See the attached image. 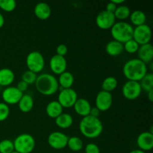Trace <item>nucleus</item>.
<instances>
[{
	"label": "nucleus",
	"instance_id": "f3484780",
	"mask_svg": "<svg viewBox=\"0 0 153 153\" xmlns=\"http://www.w3.org/2000/svg\"><path fill=\"white\" fill-rule=\"evenodd\" d=\"M91 105L88 100L84 98H80L76 100V103L73 105V108L76 113L79 116L85 117L90 115L91 110Z\"/></svg>",
	"mask_w": 153,
	"mask_h": 153
},
{
	"label": "nucleus",
	"instance_id": "4be33fe9",
	"mask_svg": "<svg viewBox=\"0 0 153 153\" xmlns=\"http://www.w3.org/2000/svg\"><path fill=\"white\" fill-rule=\"evenodd\" d=\"M17 105L20 111L28 113L31 111L34 107V99L29 94H23Z\"/></svg>",
	"mask_w": 153,
	"mask_h": 153
},
{
	"label": "nucleus",
	"instance_id": "9b49d317",
	"mask_svg": "<svg viewBox=\"0 0 153 153\" xmlns=\"http://www.w3.org/2000/svg\"><path fill=\"white\" fill-rule=\"evenodd\" d=\"M113 104V97L111 93L100 91L97 94L95 100L96 108L100 111H107L111 108Z\"/></svg>",
	"mask_w": 153,
	"mask_h": 153
},
{
	"label": "nucleus",
	"instance_id": "a878e982",
	"mask_svg": "<svg viewBox=\"0 0 153 153\" xmlns=\"http://www.w3.org/2000/svg\"><path fill=\"white\" fill-rule=\"evenodd\" d=\"M131 14V10L129 7L126 4H120L117 6L116 10L114 13L116 19H119L120 21H124L129 17Z\"/></svg>",
	"mask_w": 153,
	"mask_h": 153
},
{
	"label": "nucleus",
	"instance_id": "5701e85b",
	"mask_svg": "<svg viewBox=\"0 0 153 153\" xmlns=\"http://www.w3.org/2000/svg\"><path fill=\"white\" fill-rule=\"evenodd\" d=\"M58 82L59 87H61V89L72 88V86L74 83V76L70 72L66 70L65 72L59 75Z\"/></svg>",
	"mask_w": 153,
	"mask_h": 153
},
{
	"label": "nucleus",
	"instance_id": "c03bdc74",
	"mask_svg": "<svg viewBox=\"0 0 153 153\" xmlns=\"http://www.w3.org/2000/svg\"><path fill=\"white\" fill-rule=\"evenodd\" d=\"M11 153H19V152H16V151H13V152H11Z\"/></svg>",
	"mask_w": 153,
	"mask_h": 153
},
{
	"label": "nucleus",
	"instance_id": "4468645a",
	"mask_svg": "<svg viewBox=\"0 0 153 153\" xmlns=\"http://www.w3.org/2000/svg\"><path fill=\"white\" fill-rule=\"evenodd\" d=\"M67 62L65 57L54 55L49 60V67L54 74L61 75L66 71Z\"/></svg>",
	"mask_w": 153,
	"mask_h": 153
},
{
	"label": "nucleus",
	"instance_id": "72a5a7b5",
	"mask_svg": "<svg viewBox=\"0 0 153 153\" xmlns=\"http://www.w3.org/2000/svg\"><path fill=\"white\" fill-rule=\"evenodd\" d=\"M10 115V108L4 102H0V122L4 121Z\"/></svg>",
	"mask_w": 153,
	"mask_h": 153
},
{
	"label": "nucleus",
	"instance_id": "bb28decb",
	"mask_svg": "<svg viewBox=\"0 0 153 153\" xmlns=\"http://www.w3.org/2000/svg\"><path fill=\"white\" fill-rule=\"evenodd\" d=\"M117 79L114 76H108L103 80L102 83V91L111 93L117 87Z\"/></svg>",
	"mask_w": 153,
	"mask_h": 153
},
{
	"label": "nucleus",
	"instance_id": "9d476101",
	"mask_svg": "<svg viewBox=\"0 0 153 153\" xmlns=\"http://www.w3.org/2000/svg\"><path fill=\"white\" fill-rule=\"evenodd\" d=\"M69 137L61 131H53L48 136V144L54 149H63L67 146Z\"/></svg>",
	"mask_w": 153,
	"mask_h": 153
},
{
	"label": "nucleus",
	"instance_id": "c85d7f7f",
	"mask_svg": "<svg viewBox=\"0 0 153 153\" xmlns=\"http://www.w3.org/2000/svg\"><path fill=\"white\" fill-rule=\"evenodd\" d=\"M142 91L146 93L153 90V74L152 73H147L144 77L139 82Z\"/></svg>",
	"mask_w": 153,
	"mask_h": 153
},
{
	"label": "nucleus",
	"instance_id": "f704fd0d",
	"mask_svg": "<svg viewBox=\"0 0 153 153\" xmlns=\"http://www.w3.org/2000/svg\"><path fill=\"white\" fill-rule=\"evenodd\" d=\"M85 153H100V147L98 145L94 143H90L85 146Z\"/></svg>",
	"mask_w": 153,
	"mask_h": 153
},
{
	"label": "nucleus",
	"instance_id": "6ab92c4d",
	"mask_svg": "<svg viewBox=\"0 0 153 153\" xmlns=\"http://www.w3.org/2000/svg\"><path fill=\"white\" fill-rule=\"evenodd\" d=\"M64 108L57 100L49 102L46 107V113L50 118L55 119L63 113Z\"/></svg>",
	"mask_w": 153,
	"mask_h": 153
},
{
	"label": "nucleus",
	"instance_id": "1a4fd4ad",
	"mask_svg": "<svg viewBox=\"0 0 153 153\" xmlns=\"http://www.w3.org/2000/svg\"><path fill=\"white\" fill-rule=\"evenodd\" d=\"M141 88L138 82L127 80L123 85V96L128 100H134L138 98L141 94Z\"/></svg>",
	"mask_w": 153,
	"mask_h": 153
},
{
	"label": "nucleus",
	"instance_id": "c756f323",
	"mask_svg": "<svg viewBox=\"0 0 153 153\" xmlns=\"http://www.w3.org/2000/svg\"><path fill=\"white\" fill-rule=\"evenodd\" d=\"M14 151L13 142L8 139L0 141V153H11Z\"/></svg>",
	"mask_w": 153,
	"mask_h": 153
},
{
	"label": "nucleus",
	"instance_id": "e433bc0d",
	"mask_svg": "<svg viewBox=\"0 0 153 153\" xmlns=\"http://www.w3.org/2000/svg\"><path fill=\"white\" fill-rule=\"evenodd\" d=\"M28 86H29V85H28V84H26L25 82H23V81L21 80L18 82L17 85H16V88H17L19 91H21L22 93H24L25 91H27Z\"/></svg>",
	"mask_w": 153,
	"mask_h": 153
},
{
	"label": "nucleus",
	"instance_id": "ddd939ff",
	"mask_svg": "<svg viewBox=\"0 0 153 153\" xmlns=\"http://www.w3.org/2000/svg\"><path fill=\"white\" fill-rule=\"evenodd\" d=\"M115 22L116 18L114 13H109L105 10L100 11L96 17V24L99 28L103 30L111 29Z\"/></svg>",
	"mask_w": 153,
	"mask_h": 153
},
{
	"label": "nucleus",
	"instance_id": "412c9836",
	"mask_svg": "<svg viewBox=\"0 0 153 153\" xmlns=\"http://www.w3.org/2000/svg\"><path fill=\"white\" fill-rule=\"evenodd\" d=\"M15 79L13 70L9 68L0 69V85L2 87L10 86Z\"/></svg>",
	"mask_w": 153,
	"mask_h": 153
},
{
	"label": "nucleus",
	"instance_id": "58836bf2",
	"mask_svg": "<svg viewBox=\"0 0 153 153\" xmlns=\"http://www.w3.org/2000/svg\"><path fill=\"white\" fill-rule=\"evenodd\" d=\"M100 114V111L99 109H97V108H91V112H90V115L92 117H98Z\"/></svg>",
	"mask_w": 153,
	"mask_h": 153
},
{
	"label": "nucleus",
	"instance_id": "f8f14e48",
	"mask_svg": "<svg viewBox=\"0 0 153 153\" xmlns=\"http://www.w3.org/2000/svg\"><path fill=\"white\" fill-rule=\"evenodd\" d=\"M22 95L23 93L19 91L16 87L9 86L3 90L1 97L4 102L8 105L18 104Z\"/></svg>",
	"mask_w": 153,
	"mask_h": 153
},
{
	"label": "nucleus",
	"instance_id": "423d86ee",
	"mask_svg": "<svg viewBox=\"0 0 153 153\" xmlns=\"http://www.w3.org/2000/svg\"><path fill=\"white\" fill-rule=\"evenodd\" d=\"M25 63L28 70L37 74L44 68L45 59L41 52L38 51H33L28 54Z\"/></svg>",
	"mask_w": 153,
	"mask_h": 153
},
{
	"label": "nucleus",
	"instance_id": "4c0bfd02",
	"mask_svg": "<svg viewBox=\"0 0 153 153\" xmlns=\"http://www.w3.org/2000/svg\"><path fill=\"white\" fill-rule=\"evenodd\" d=\"M117 7V5H116L114 3H113L111 1L106 4L105 10H107V11L109 12V13H114L115 12V10H116Z\"/></svg>",
	"mask_w": 153,
	"mask_h": 153
},
{
	"label": "nucleus",
	"instance_id": "393cba45",
	"mask_svg": "<svg viewBox=\"0 0 153 153\" xmlns=\"http://www.w3.org/2000/svg\"><path fill=\"white\" fill-rule=\"evenodd\" d=\"M129 18L131 23V25H134L135 27L143 25V24H146V14L141 10H135L134 11L131 12Z\"/></svg>",
	"mask_w": 153,
	"mask_h": 153
},
{
	"label": "nucleus",
	"instance_id": "79ce46f5",
	"mask_svg": "<svg viewBox=\"0 0 153 153\" xmlns=\"http://www.w3.org/2000/svg\"><path fill=\"white\" fill-rule=\"evenodd\" d=\"M112 2L113 3H114L115 4H116V5H117V6H119V5H120V4H123L124 3V0H112Z\"/></svg>",
	"mask_w": 153,
	"mask_h": 153
},
{
	"label": "nucleus",
	"instance_id": "a19ab883",
	"mask_svg": "<svg viewBox=\"0 0 153 153\" xmlns=\"http://www.w3.org/2000/svg\"><path fill=\"white\" fill-rule=\"evenodd\" d=\"M147 97L149 101L153 102V90L147 92Z\"/></svg>",
	"mask_w": 153,
	"mask_h": 153
},
{
	"label": "nucleus",
	"instance_id": "f257e3e1",
	"mask_svg": "<svg viewBox=\"0 0 153 153\" xmlns=\"http://www.w3.org/2000/svg\"><path fill=\"white\" fill-rule=\"evenodd\" d=\"M79 128L84 137L94 139L101 135L103 131V125L100 118L88 115L81 120Z\"/></svg>",
	"mask_w": 153,
	"mask_h": 153
},
{
	"label": "nucleus",
	"instance_id": "473e14b6",
	"mask_svg": "<svg viewBox=\"0 0 153 153\" xmlns=\"http://www.w3.org/2000/svg\"><path fill=\"white\" fill-rule=\"evenodd\" d=\"M16 2L14 0H0V8L6 12H11L15 10Z\"/></svg>",
	"mask_w": 153,
	"mask_h": 153
},
{
	"label": "nucleus",
	"instance_id": "2eb2a0df",
	"mask_svg": "<svg viewBox=\"0 0 153 153\" xmlns=\"http://www.w3.org/2000/svg\"><path fill=\"white\" fill-rule=\"evenodd\" d=\"M137 145L139 149L146 152L153 147V134L149 131L141 132L137 137Z\"/></svg>",
	"mask_w": 153,
	"mask_h": 153
},
{
	"label": "nucleus",
	"instance_id": "c9c22d12",
	"mask_svg": "<svg viewBox=\"0 0 153 153\" xmlns=\"http://www.w3.org/2000/svg\"><path fill=\"white\" fill-rule=\"evenodd\" d=\"M68 48L65 44H60L56 48V55L64 57L67 54Z\"/></svg>",
	"mask_w": 153,
	"mask_h": 153
},
{
	"label": "nucleus",
	"instance_id": "37998d69",
	"mask_svg": "<svg viewBox=\"0 0 153 153\" xmlns=\"http://www.w3.org/2000/svg\"><path fill=\"white\" fill-rule=\"evenodd\" d=\"M128 153H146V152L138 149H134V150L131 151V152H129Z\"/></svg>",
	"mask_w": 153,
	"mask_h": 153
},
{
	"label": "nucleus",
	"instance_id": "cd10ccee",
	"mask_svg": "<svg viewBox=\"0 0 153 153\" xmlns=\"http://www.w3.org/2000/svg\"><path fill=\"white\" fill-rule=\"evenodd\" d=\"M67 146H68L69 149L73 152H79L84 146L83 140L79 137L72 136L68 138Z\"/></svg>",
	"mask_w": 153,
	"mask_h": 153
},
{
	"label": "nucleus",
	"instance_id": "7c9ffc66",
	"mask_svg": "<svg viewBox=\"0 0 153 153\" xmlns=\"http://www.w3.org/2000/svg\"><path fill=\"white\" fill-rule=\"evenodd\" d=\"M139 46H140V45L135 40H133V39H131V40H128L125 43H123L124 50L129 54L136 53L137 50H138Z\"/></svg>",
	"mask_w": 153,
	"mask_h": 153
},
{
	"label": "nucleus",
	"instance_id": "39448f33",
	"mask_svg": "<svg viewBox=\"0 0 153 153\" xmlns=\"http://www.w3.org/2000/svg\"><path fill=\"white\" fill-rule=\"evenodd\" d=\"M13 142L14 151L19 153H31L35 148V139L27 133L18 135Z\"/></svg>",
	"mask_w": 153,
	"mask_h": 153
},
{
	"label": "nucleus",
	"instance_id": "aec40b11",
	"mask_svg": "<svg viewBox=\"0 0 153 153\" xmlns=\"http://www.w3.org/2000/svg\"><path fill=\"white\" fill-rule=\"evenodd\" d=\"M105 51L110 56H119L124 51L123 44L117 40H110L105 46Z\"/></svg>",
	"mask_w": 153,
	"mask_h": 153
},
{
	"label": "nucleus",
	"instance_id": "2f4dec72",
	"mask_svg": "<svg viewBox=\"0 0 153 153\" xmlns=\"http://www.w3.org/2000/svg\"><path fill=\"white\" fill-rule=\"evenodd\" d=\"M37 76L36 73L27 70L25 72H23V73L22 74V78H21L22 79L21 80L25 82L28 85H31L35 83L36 80H37Z\"/></svg>",
	"mask_w": 153,
	"mask_h": 153
},
{
	"label": "nucleus",
	"instance_id": "b1692460",
	"mask_svg": "<svg viewBox=\"0 0 153 153\" xmlns=\"http://www.w3.org/2000/svg\"><path fill=\"white\" fill-rule=\"evenodd\" d=\"M55 123L58 127L62 129H67L72 126L73 123V118L70 114L64 113L55 119Z\"/></svg>",
	"mask_w": 153,
	"mask_h": 153
},
{
	"label": "nucleus",
	"instance_id": "7ed1b4c3",
	"mask_svg": "<svg viewBox=\"0 0 153 153\" xmlns=\"http://www.w3.org/2000/svg\"><path fill=\"white\" fill-rule=\"evenodd\" d=\"M35 88L40 94L44 96H52L59 89L58 79L50 73H42L37 76Z\"/></svg>",
	"mask_w": 153,
	"mask_h": 153
},
{
	"label": "nucleus",
	"instance_id": "dca6fc26",
	"mask_svg": "<svg viewBox=\"0 0 153 153\" xmlns=\"http://www.w3.org/2000/svg\"><path fill=\"white\" fill-rule=\"evenodd\" d=\"M138 59L143 61L147 65L149 63L152 62L153 59V46L150 43L141 45L139 46L137 52Z\"/></svg>",
	"mask_w": 153,
	"mask_h": 153
},
{
	"label": "nucleus",
	"instance_id": "a211bd4d",
	"mask_svg": "<svg viewBox=\"0 0 153 153\" xmlns=\"http://www.w3.org/2000/svg\"><path fill=\"white\" fill-rule=\"evenodd\" d=\"M34 13L35 16L40 20L49 19L52 13L51 7L46 2H39L34 6Z\"/></svg>",
	"mask_w": 153,
	"mask_h": 153
},
{
	"label": "nucleus",
	"instance_id": "6e6552de",
	"mask_svg": "<svg viewBox=\"0 0 153 153\" xmlns=\"http://www.w3.org/2000/svg\"><path fill=\"white\" fill-rule=\"evenodd\" d=\"M78 100V94L73 88L68 89H61L58 96L57 101L61 104L63 108H69L73 107Z\"/></svg>",
	"mask_w": 153,
	"mask_h": 153
},
{
	"label": "nucleus",
	"instance_id": "ea45409f",
	"mask_svg": "<svg viewBox=\"0 0 153 153\" xmlns=\"http://www.w3.org/2000/svg\"><path fill=\"white\" fill-rule=\"evenodd\" d=\"M4 24V16L2 15V13H0V28H2L3 25Z\"/></svg>",
	"mask_w": 153,
	"mask_h": 153
},
{
	"label": "nucleus",
	"instance_id": "0eeeda50",
	"mask_svg": "<svg viewBox=\"0 0 153 153\" xmlns=\"http://www.w3.org/2000/svg\"><path fill=\"white\" fill-rule=\"evenodd\" d=\"M132 39L140 46L149 43L152 39V29L150 26L147 24H143L134 28Z\"/></svg>",
	"mask_w": 153,
	"mask_h": 153
},
{
	"label": "nucleus",
	"instance_id": "20e7f679",
	"mask_svg": "<svg viewBox=\"0 0 153 153\" xmlns=\"http://www.w3.org/2000/svg\"><path fill=\"white\" fill-rule=\"evenodd\" d=\"M134 27L125 21H119L114 24L111 28V34L113 40L121 43H125L133 37Z\"/></svg>",
	"mask_w": 153,
	"mask_h": 153
},
{
	"label": "nucleus",
	"instance_id": "f03ea898",
	"mask_svg": "<svg viewBox=\"0 0 153 153\" xmlns=\"http://www.w3.org/2000/svg\"><path fill=\"white\" fill-rule=\"evenodd\" d=\"M148 67L138 58H132L125 63L123 73L128 81L140 82L147 73Z\"/></svg>",
	"mask_w": 153,
	"mask_h": 153
}]
</instances>
